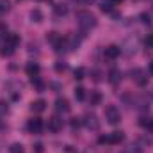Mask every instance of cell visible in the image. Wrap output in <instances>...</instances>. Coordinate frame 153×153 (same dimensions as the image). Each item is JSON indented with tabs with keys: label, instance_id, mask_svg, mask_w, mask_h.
Returning <instances> with one entry per match:
<instances>
[{
	"label": "cell",
	"instance_id": "cb8c5ba5",
	"mask_svg": "<svg viewBox=\"0 0 153 153\" xmlns=\"http://www.w3.org/2000/svg\"><path fill=\"white\" fill-rule=\"evenodd\" d=\"M73 76H75V80H82L85 76V70L84 68H76L75 71H73Z\"/></svg>",
	"mask_w": 153,
	"mask_h": 153
},
{
	"label": "cell",
	"instance_id": "ba28073f",
	"mask_svg": "<svg viewBox=\"0 0 153 153\" xmlns=\"http://www.w3.org/2000/svg\"><path fill=\"white\" fill-rule=\"evenodd\" d=\"M119 53H121V48L117 46V45H111V46H107L105 48V59H109V61H114L119 57Z\"/></svg>",
	"mask_w": 153,
	"mask_h": 153
},
{
	"label": "cell",
	"instance_id": "d6986e66",
	"mask_svg": "<svg viewBox=\"0 0 153 153\" xmlns=\"http://www.w3.org/2000/svg\"><path fill=\"white\" fill-rule=\"evenodd\" d=\"M66 13H68V5L66 4H57L55 5V14L57 16H64Z\"/></svg>",
	"mask_w": 153,
	"mask_h": 153
},
{
	"label": "cell",
	"instance_id": "7402d4cb",
	"mask_svg": "<svg viewBox=\"0 0 153 153\" xmlns=\"http://www.w3.org/2000/svg\"><path fill=\"white\" fill-rule=\"evenodd\" d=\"M7 36H9V32H7V27L0 23V45L5 41V38H7Z\"/></svg>",
	"mask_w": 153,
	"mask_h": 153
},
{
	"label": "cell",
	"instance_id": "f546056e",
	"mask_svg": "<svg viewBox=\"0 0 153 153\" xmlns=\"http://www.w3.org/2000/svg\"><path fill=\"white\" fill-rule=\"evenodd\" d=\"M146 46H148V48H153V34H148V38H146Z\"/></svg>",
	"mask_w": 153,
	"mask_h": 153
},
{
	"label": "cell",
	"instance_id": "44dd1931",
	"mask_svg": "<svg viewBox=\"0 0 153 153\" xmlns=\"http://www.w3.org/2000/svg\"><path fill=\"white\" fill-rule=\"evenodd\" d=\"M100 9H102L103 13H111V11H112V2H111V0H107V2H105V0H103V2H102V5H100Z\"/></svg>",
	"mask_w": 153,
	"mask_h": 153
},
{
	"label": "cell",
	"instance_id": "ffe728a7",
	"mask_svg": "<svg viewBox=\"0 0 153 153\" xmlns=\"http://www.w3.org/2000/svg\"><path fill=\"white\" fill-rule=\"evenodd\" d=\"M11 9V2L9 0H0V14H5Z\"/></svg>",
	"mask_w": 153,
	"mask_h": 153
},
{
	"label": "cell",
	"instance_id": "e575fe53",
	"mask_svg": "<svg viewBox=\"0 0 153 153\" xmlns=\"http://www.w3.org/2000/svg\"><path fill=\"white\" fill-rule=\"evenodd\" d=\"M84 2H87V4H89V2H94V0H84Z\"/></svg>",
	"mask_w": 153,
	"mask_h": 153
},
{
	"label": "cell",
	"instance_id": "d4e9b609",
	"mask_svg": "<svg viewBox=\"0 0 153 153\" xmlns=\"http://www.w3.org/2000/svg\"><path fill=\"white\" fill-rule=\"evenodd\" d=\"M9 153H23V146H22V144H18V143H14V144H11Z\"/></svg>",
	"mask_w": 153,
	"mask_h": 153
},
{
	"label": "cell",
	"instance_id": "8fae6325",
	"mask_svg": "<svg viewBox=\"0 0 153 153\" xmlns=\"http://www.w3.org/2000/svg\"><path fill=\"white\" fill-rule=\"evenodd\" d=\"M139 125H141L144 130L153 132V117H152V116H143V117L139 119Z\"/></svg>",
	"mask_w": 153,
	"mask_h": 153
},
{
	"label": "cell",
	"instance_id": "4fadbf2b",
	"mask_svg": "<svg viewBox=\"0 0 153 153\" xmlns=\"http://www.w3.org/2000/svg\"><path fill=\"white\" fill-rule=\"evenodd\" d=\"M25 71H27L29 76H38L39 75V64H36V62H29L27 68H25Z\"/></svg>",
	"mask_w": 153,
	"mask_h": 153
},
{
	"label": "cell",
	"instance_id": "1f68e13d",
	"mask_svg": "<svg viewBox=\"0 0 153 153\" xmlns=\"http://www.w3.org/2000/svg\"><path fill=\"white\" fill-rule=\"evenodd\" d=\"M34 148H36V153H43V144H41V143H38Z\"/></svg>",
	"mask_w": 153,
	"mask_h": 153
},
{
	"label": "cell",
	"instance_id": "52a82bcc",
	"mask_svg": "<svg viewBox=\"0 0 153 153\" xmlns=\"http://www.w3.org/2000/svg\"><path fill=\"white\" fill-rule=\"evenodd\" d=\"M27 128H29L30 134H41L43 132V121L39 117H32V119H29Z\"/></svg>",
	"mask_w": 153,
	"mask_h": 153
},
{
	"label": "cell",
	"instance_id": "9a60e30c",
	"mask_svg": "<svg viewBox=\"0 0 153 153\" xmlns=\"http://www.w3.org/2000/svg\"><path fill=\"white\" fill-rule=\"evenodd\" d=\"M30 109H32L34 112H43V111L46 109V102H45V100H36V102H32Z\"/></svg>",
	"mask_w": 153,
	"mask_h": 153
},
{
	"label": "cell",
	"instance_id": "9c48e42d",
	"mask_svg": "<svg viewBox=\"0 0 153 153\" xmlns=\"http://www.w3.org/2000/svg\"><path fill=\"white\" fill-rule=\"evenodd\" d=\"M55 111L57 112H70V102L66 98H57L55 100Z\"/></svg>",
	"mask_w": 153,
	"mask_h": 153
},
{
	"label": "cell",
	"instance_id": "30bf717a",
	"mask_svg": "<svg viewBox=\"0 0 153 153\" xmlns=\"http://www.w3.org/2000/svg\"><path fill=\"white\" fill-rule=\"evenodd\" d=\"M123 139H125L123 132H112V134L107 135V144H119Z\"/></svg>",
	"mask_w": 153,
	"mask_h": 153
},
{
	"label": "cell",
	"instance_id": "603a6c76",
	"mask_svg": "<svg viewBox=\"0 0 153 153\" xmlns=\"http://www.w3.org/2000/svg\"><path fill=\"white\" fill-rule=\"evenodd\" d=\"M75 98L76 100H84V98H85V89H84V87L78 85V87L75 89Z\"/></svg>",
	"mask_w": 153,
	"mask_h": 153
},
{
	"label": "cell",
	"instance_id": "4316f807",
	"mask_svg": "<svg viewBox=\"0 0 153 153\" xmlns=\"http://www.w3.org/2000/svg\"><path fill=\"white\" fill-rule=\"evenodd\" d=\"M91 76H93L94 82H100V80H102V71H100V70H93V71H91Z\"/></svg>",
	"mask_w": 153,
	"mask_h": 153
},
{
	"label": "cell",
	"instance_id": "2e32d148",
	"mask_svg": "<svg viewBox=\"0 0 153 153\" xmlns=\"http://www.w3.org/2000/svg\"><path fill=\"white\" fill-rule=\"evenodd\" d=\"M89 103H91V105H100V103H102V94H100L98 91H91V94H89Z\"/></svg>",
	"mask_w": 153,
	"mask_h": 153
},
{
	"label": "cell",
	"instance_id": "d6a6232c",
	"mask_svg": "<svg viewBox=\"0 0 153 153\" xmlns=\"http://www.w3.org/2000/svg\"><path fill=\"white\" fill-rule=\"evenodd\" d=\"M150 73L153 75V62H150Z\"/></svg>",
	"mask_w": 153,
	"mask_h": 153
},
{
	"label": "cell",
	"instance_id": "836d02e7",
	"mask_svg": "<svg viewBox=\"0 0 153 153\" xmlns=\"http://www.w3.org/2000/svg\"><path fill=\"white\" fill-rule=\"evenodd\" d=\"M111 2H112V4H121L123 0H111Z\"/></svg>",
	"mask_w": 153,
	"mask_h": 153
},
{
	"label": "cell",
	"instance_id": "8992f818",
	"mask_svg": "<svg viewBox=\"0 0 153 153\" xmlns=\"http://www.w3.org/2000/svg\"><path fill=\"white\" fill-rule=\"evenodd\" d=\"M62 119L59 117V116H52L50 119H48V123H46V128L50 130V132H53V134H57V132H61L62 130Z\"/></svg>",
	"mask_w": 153,
	"mask_h": 153
},
{
	"label": "cell",
	"instance_id": "484cf974",
	"mask_svg": "<svg viewBox=\"0 0 153 153\" xmlns=\"http://www.w3.org/2000/svg\"><path fill=\"white\" fill-rule=\"evenodd\" d=\"M66 68H68V64H66V62H62V61H57V62H55V71H57V73L66 71Z\"/></svg>",
	"mask_w": 153,
	"mask_h": 153
},
{
	"label": "cell",
	"instance_id": "ac0fdd59",
	"mask_svg": "<svg viewBox=\"0 0 153 153\" xmlns=\"http://www.w3.org/2000/svg\"><path fill=\"white\" fill-rule=\"evenodd\" d=\"M30 20L36 22V23L43 22V13H41L39 9H32V11H30Z\"/></svg>",
	"mask_w": 153,
	"mask_h": 153
},
{
	"label": "cell",
	"instance_id": "5b68a950",
	"mask_svg": "<svg viewBox=\"0 0 153 153\" xmlns=\"http://www.w3.org/2000/svg\"><path fill=\"white\" fill-rule=\"evenodd\" d=\"M82 123H84L85 128H89V130H98V128H100V121H98L96 114H91V112H87V114L84 116Z\"/></svg>",
	"mask_w": 153,
	"mask_h": 153
},
{
	"label": "cell",
	"instance_id": "7a4b0ae2",
	"mask_svg": "<svg viewBox=\"0 0 153 153\" xmlns=\"http://www.w3.org/2000/svg\"><path fill=\"white\" fill-rule=\"evenodd\" d=\"M18 43H20V36L18 34H9L5 41L2 43V48H0V53L2 55H13L14 53V50H16V46H18Z\"/></svg>",
	"mask_w": 153,
	"mask_h": 153
},
{
	"label": "cell",
	"instance_id": "4dcf8cb0",
	"mask_svg": "<svg viewBox=\"0 0 153 153\" xmlns=\"http://www.w3.org/2000/svg\"><path fill=\"white\" fill-rule=\"evenodd\" d=\"M141 20H143V23H150V16L148 14H141Z\"/></svg>",
	"mask_w": 153,
	"mask_h": 153
},
{
	"label": "cell",
	"instance_id": "7c38bea8",
	"mask_svg": "<svg viewBox=\"0 0 153 153\" xmlns=\"http://www.w3.org/2000/svg\"><path fill=\"white\" fill-rule=\"evenodd\" d=\"M109 82H111L112 85H117V84L121 82V71H119V70H111V71H109Z\"/></svg>",
	"mask_w": 153,
	"mask_h": 153
},
{
	"label": "cell",
	"instance_id": "83f0119b",
	"mask_svg": "<svg viewBox=\"0 0 153 153\" xmlns=\"http://www.w3.org/2000/svg\"><path fill=\"white\" fill-rule=\"evenodd\" d=\"M80 125H82V119H78V117H73V119H71V128H73V130H76Z\"/></svg>",
	"mask_w": 153,
	"mask_h": 153
},
{
	"label": "cell",
	"instance_id": "5bb4252c",
	"mask_svg": "<svg viewBox=\"0 0 153 153\" xmlns=\"http://www.w3.org/2000/svg\"><path fill=\"white\" fill-rule=\"evenodd\" d=\"M134 103H135V109H139V111H146V109L150 107V103H148V100H144L143 96H139V98H135V100H134Z\"/></svg>",
	"mask_w": 153,
	"mask_h": 153
},
{
	"label": "cell",
	"instance_id": "3957f363",
	"mask_svg": "<svg viewBox=\"0 0 153 153\" xmlns=\"http://www.w3.org/2000/svg\"><path fill=\"white\" fill-rule=\"evenodd\" d=\"M105 119H107L111 125H117V123L121 121V112H119V109H117L116 105H109V107L105 109Z\"/></svg>",
	"mask_w": 153,
	"mask_h": 153
},
{
	"label": "cell",
	"instance_id": "f1b7e54d",
	"mask_svg": "<svg viewBox=\"0 0 153 153\" xmlns=\"http://www.w3.org/2000/svg\"><path fill=\"white\" fill-rule=\"evenodd\" d=\"M123 153H143V152H141L137 146H134V144H132V146H128V150H125Z\"/></svg>",
	"mask_w": 153,
	"mask_h": 153
},
{
	"label": "cell",
	"instance_id": "6da1fadb",
	"mask_svg": "<svg viewBox=\"0 0 153 153\" xmlns=\"http://www.w3.org/2000/svg\"><path fill=\"white\" fill-rule=\"evenodd\" d=\"M76 23L82 32H87L93 27H96V18L87 11H80V13H76Z\"/></svg>",
	"mask_w": 153,
	"mask_h": 153
},
{
	"label": "cell",
	"instance_id": "277c9868",
	"mask_svg": "<svg viewBox=\"0 0 153 153\" xmlns=\"http://www.w3.org/2000/svg\"><path fill=\"white\" fill-rule=\"evenodd\" d=\"M130 76H132V80L137 84V85H146L148 84V75L144 73V70H141V68H135V70H132L130 71Z\"/></svg>",
	"mask_w": 153,
	"mask_h": 153
},
{
	"label": "cell",
	"instance_id": "e0dca14e",
	"mask_svg": "<svg viewBox=\"0 0 153 153\" xmlns=\"http://www.w3.org/2000/svg\"><path fill=\"white\" fill-rule=\"evenodd\" d=\"M30 84H32L38 91H43V89H45V82H43L39 76H30Z\"/></svg>",
	"mask_w": 153,
	"mask_h": 153
}]
</instances>
